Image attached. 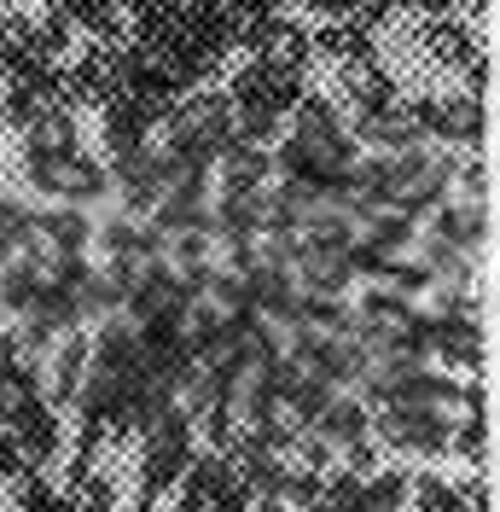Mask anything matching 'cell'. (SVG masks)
<instances>
[{
	"mask_svg": "<svg viewBox=\"0 0 500 512\" xmlns=\"http://www.w3.org/2000/svg\"><path fill=\"white\" fill-rule=\"evenodd\" d=\"M88 355H94V338L88 332H64L59 350H53V379H47V402H76L82 396V379H88Z\"/></svg>",
	"mask_w": 500,
	"mask_h": 512,
	"instance_id": "obj_7",
	"label": "cell"
},
{
	"mask_svg": "<svg viewBox=\"0 0 500 512\" xmlns=\"http://www.w3.org/2000/svg\"><path fill=\"white\" fill-rule=\"evenodd\" d=\"M70 30H76V24L64 18L59 6H47L41 18H30V53H35L41 64L64 59V53H70Z\"/></svg>",
	"mask_w": 500,
	"mask_h": 512,
	"instance_id": "obj_13",
	"label": "cell"
},
{
	"mask_svg": "<svg viewBox=\"0 0 500 512\" xmlns=\"http://www.w3.org/2000/svg\"><path fill=\"white\" fill-rule=\"evenodd\" d=\"M466 192H471V204L489 192V169H483V158H471V163H466Z\"/></svg>",
	"mask_w": 500,
	"mask_h": 512,
	"instance_id": "obj_24",
	"label": "cell"
},
{
	"mask_svg": "<svg viewBox=\"0 0 500 512\" xmlns=\"http://www.w3.org/2000/svg\"><path fill=\"white\" fill-rule=\"evenodd\" d=\"M448 448H454L466 466L483 472V454H489V425H483V414H460L454 419V425H448Z\"/></svg>",
	"mask_w": 500,
	"mask_h": 512,
	"instance_id": "obj_17",
	"label": "cell"
},
{
	"mask_svg": "<svg viewBox=\"0 0 500 512\" xmlns=\"http://www.w3.org/2000/svg\"><path fill=\"white\" fill-rule=\"evenodd\" d=\"M407 12H419V18H454V6L460 0H402Z\"/></svg>",
	"mask_w": 500,
	"mask_h": 512,
	"instance_id": "obj_22",
	"label": "cell"
},
{
	"mask_svg": "<svg viewBox=\"0 0 500 512\" xmlns=\"http://www.w3.org/2000/svg\"><path fill=\"white\" fill-rule=\"evenodd\" d=\"M12 507L18 512H59V495H53V483L24 472V478L12 483Z\"/></svg>",
	"mask_w": 500,
	"mask_h": 512,
	"instance_id": "obj_18",
	"label": "cell"
},
{
	"mask_svg": "<svg viewBox=\"0 0 500 512\" xmlns=\"http://www.w3.org/2000/svg\"><path fill=\"white\" fill-rule=\"evenodd\" d=\"M407 507V466H378L361 478V512H402Z\"/></svg>",
	"mask_w": 500,
	"mask_h": 512,
	"instance_id": "obj_12",
	"label": "cell"
},
{
	"mask_svg": "<svg viewBox=\"0 0 500 512\" xmlns=\"http://www.w3.org/2000/svg\"><path fill=\"white\" fill-rule=\"evenodd\" d=\"M483 204H437V245L448 251H477L483 245Z\"/></svg>",
	"mask_w": 500,
	"mask_h": 512,
	"instance_id": "obj_10",
	"label": "cell"
},
{
	"mask_svg": "<svg viewBox=\"0 0 500 512\" xmlns=\"http://www.w3.org/2000/svg\"><path fill=\"white\" fill-rule=\"evenodd\" d=\"M146 128H152V123H146V111H140L128 94L105 105V146H111V158H117V163L146 152Z\"/></svg>",
	"mask_w": 500,
	"mask_h": 512,
	"instance_id": "obj_9",
	"label": "cell"
},
{
	"mask_svg": "<svg viewBox=\"0 0 500 512\" xmlns=\"http://www.w3.org/2000/svg\"><path fill=\"white\" fill-rule=\"evenodd\" d=\"M0 332H6V309H0Z\"/></svg>",
	"mask_w": 500,
	"mask_h": 512,
	"instance_id": "obj_25",
	"label": "cell"
},
{
	"mask_svg": "<svg viewBox=\"0 0 500 512\" xmlns=\"http://www.w3.org/2000/svg\"><path fill=\"white\" fill-rule=\"evenodd\" d=\"M309 53L314 59H338V64H378L373 30H361L355 18H332V24L309 30Z\"/></svg>",
	"mask_w": 500,
	"mask_h": 512,
	"instance_id": "obj_6",
	"label": "cell"
},
{
	"mask_svg": "<svg viewBox=\"0 0 500 512\" xmlns=\"http://www.w3.org/2000/svg\"><path fill=\"white\" fill-rule=\"evenodd\" d=\"M407 41L425 53L431 70H466V64L483 53V35L471 30L466 18H419V24L407 30Z\"/></svg>",
	"mask_w": 500,
	"mask_h": 512,
	"instance_id": "obj_3",
	"label": "cell"
},
{
	"mask_svg": "<svg viewBox=\"0 0 500 512\" xmlns=\"http://www.w3.org/2000/svg\"><path fill=\"white\" fill-rule=\"evenodd\" d=\"M396 76L390 70H378V64H344V76H338V111H349V123H367V117H384L390 105H396Z\"/></svg>",
	"mask_w": 500,
	"mask_h": 512,
	"instance_id": "obj_4",
	"label": "cell"
},
{
	"mask_svg": "<svg viewBox=\"0 0 500 512\" xmlns=\"http://www.w3.org/2000/svg\"><path fill=\"white\" fill-rule=\"evenodd\" d=\"M431 355L454 373H483V326L477 320H431Z\"/></svg>",
	"mask_w": 500,
	"mask_h": 512,
	"instance_id": "obj_5",
	"label": "cell"
},
{
	"mask_svg": "<svg viewBox=\"0 0 500 512\" xmlns=\"http://www.w3.org/2000/svg\"><path fill=\"white\" fill-rule=\"evenodd\" d=\"M338 466H344V472H355V478L378 472V443H373V437H355V443H344V448H338Z\"/></svg>",
	"mask_w": 500,
	"mask_h": 512,
	"instance_id": "obj_19",
	"label": "cell"
},
{
	"mask_svg": "<svg viewBox=\"0 0 500 512\" xmlns=\"http://www.w3.org/2000/svg\"><path fill=\"white\" fill-rule=\"evenodd\" d=\"M24 472H30V460H24L18 437H12V431H0V483H18Z\"/></svg>",
	"mask_w": 500,
	"mask_h": 512,
	"instance_id": "obj_20",
	"label": "cell"
},
{
	"mask_svg": "<svg viewBox=\"0 0 500 512\" xmlns=\"http://www.w3.org/2000/svg\"><path fill=\"white\" fill-rule=\"evenodd\" d=\"M30 402H41V384H35V373H30V367L0 361V425H12V419L24 414Z\"/></svg>",
	"mask_w": 500,
	"mask_h": 512,
	"instance_id": "obj_15",
	"label": "cell"
},
{
	"mask_svg": "<svg viewBox=\"0 0 500 512\" xmlns=\"http://www.w3.org/2000/svg\"><path fill=\"white\" fill-rule=\"evenodd\" d=\"M280 6H285V0H233V12H239V18H274Z\"/></svg>",
	"mask_w": 500,
	"mask_h": 512,
	"instance_id": "obj_23",
	"label": "cell"
},
{
	"mask_svg": "<svg viewBox=\"0 0 500 512\" xmlns=\"http://www.w3.org/2000/svg\"><path fill=\"white\" fill-rule=\"evenodd\" d=\"M367 425H373L367 402L332 396V402H326V414H320V437H326L332 448H344V443H355V437H367Z\"/></svg>",
	"mask_w": 500,
	"mask_h": 512,
	"instance_id": "obj_11",
	"label": "cell"
},
{
	"mask_svg": "<svg viewBox=\"0 0 500 512\" xmlns=\"http://www.w3.org/2000/svg\"><path fill=\"white\" fill-rule=\"evenodd\" d=\"M402 512H460V483L437 478V472H419V478H407Z\"/></svg>",
	"mask_w": 500,
	"mask_h": 512,
	"instance_id": "obj_14",
	"label": "cell"
},
{
	"mask_svg": "<svg viewBox=\"0 0 500 512\" xmlns=\"http://www.w3.org/2000/svg\"><path fill=\"white\" fill-rule=\"evenodd\" d=\"M187 460H192V419L181 408H163L146 425V437H140V489L146 495L175 489V478L187 472Z\"/></svg>",
	"mask_w": 500,
	"mask_h": 512,
	"instance_id": "obj_1",
	"label": "cell"
},
{
	"mask_svg": "<svg viewBox=\"0 0 500 512\" xmlns=\"http://www.w3.org/2000/svg\"><path fill=\"white\" fill-rule=\"evenodd\" d=\"M303 6H309L320 24H332V18H355V6H361V0H303Z\"/></svg>",
	"mask_w": 500,
	"mask_h": 512,
	"instance_id": "obj_21",
	"label": "cell"
},
{
	"mask_svg": "<svg viewBox=\"0 0 500 512\" xmlns=\"http://www.w3.org/2000/svg\"><path fill=\"white\" fill-rule=\"evenodd\" d=\"M41 239H47V262L53 256H76L82 251V239H88V222L76 216V210H53V216H41Z\"/></svg>",
	"mask_w": 500,
	"mask_h": 512,
	"instance_id": "obj_16",
	"label": "cell"
},
{
	"mask_svg": "<svg viewBox=\"0 0 500 512\" xmlns=\"http://www.w3.org/2000/svg\"><path fill=\"white\" fill-rule=\"evenodd\" d=\"M6 431L18 437V448H24V460H30V466H47V460L59 454V414H53V402H30V408L12 419Z\"/></svg>",
	"mask_w": 500,
	"mask_h": 512,
	"instance_id": "obj_8",
	"label": "cell"
},
{
	"mask_svg": "<svg viewBox=\"0 0 500 512\" xmlns=\"http://www.w3.org/2000/svg\"><path fill=\"white\" fill-rule=\"evenodd\" d=\"M227 99H233V111H268V117H285V111H297V99H303V76H291L280 64H262L250 59L233 82H227Z\"/></svg>",
	"mask_w": 500,
	"mask_h": 512,
	"instance_id": "obj_2",
	"label": "cell"
}]
</instances>
